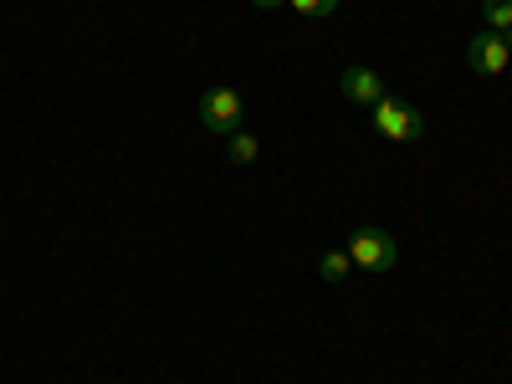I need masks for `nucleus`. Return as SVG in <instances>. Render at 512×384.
I'll use <instances>...</instances> for the list:
<instances>
[{
  "mask_svg": "<svg viewBox=\"0 0 512 384\" xmlns=\"http://www.w3.org/2000/svg\"><path fill=\"white\" fill-rule=\"evenodd\" d=\"M369 123H374V134L390 139V144H415V139L425 134V118H420L405 98H390V93L369 108Z\"/></svg>",
  "mask_w": 512,
  "mask_h": 384,
  "instance_id": "obj_1",
  "label": "nucleus"
},
{
  "mask_svg": "<svg viewBox=\"0 0 512 384\" xmlns=\"http://www.w3.org/2000/svg\"><path fill=\"white\" fill-rule=\"evenodd\" d=\"M349 256H354V272H390L395 262H400V246H395V236L390 231H379V226H359L354 236H349V246H344Z\"/></svg>",
  "mask_w": 512,
  "mask_h": 384,
  "instance_id": "obj_2",
  "label": "nucleus"
},
{
  "mask_svg": "<svg viewBox=\"0 0 512 384\" xmlns=\"http://www.w3.org/2000/svg\"><path fill=\"white\" fill-rule=\"evenodd\" d=\"M241 118H246V103H241L236 88H205V98H200V123H205V134L231 139L236 128H241Z\"/></svg>",
  "mask_w": 512,
  "mask_h": 384,
  "instance_id": "obj_3",
  "label": "nucleus"
},
{
  "mask_svg": "<svg viewBox=\"0 0 512 384\" xmlns=\"http://www.w3.org/2000/svg\"><path fill=\"white\" fill-rule=\"evenodd\" d=\"M466 62H472V72H482V77H502V72L512 67L507 36H497V31H477L472 41H466Z\"/></svg>",
  "mask_w": 512,
  "mask_h": 384,
  "instance_id": "obj_4",
  "label": "nucleus"
},
{
  "mask_svg": "<svg viewBox=\"0 0 512 384\" xmlns=\"http://www.w3.org/2000/svg\"><path fill=\"white\" fill-rule=\"evenodd\" d=\"M338 88H344V98L359 103V108H374V103L384 98V82H379L374 67H349L344 77H338Z\"/></svg>",
  "mask_w": 512,
  "mask_h": 384,
  "instance_id": "obj_5",
  "label": "nucleus"
},
{
  "mask_svg": "<svg viewBox=\"0 0 512 384\" xmlns=\"http://www.w3.org/2000/svg\"><path fill=\"white\" fill-rule=\"evenodd\" d=\"M354 272V256L349 251H323V262H318V277L323 282H344Z\"/></svg>",
  "mask_w": 512,
  "mask_h": 384,
  "instance_id": "obj_6",
  "label": "nucleus"
},
{
  "mask_svg": "<svg viewBox=\"0 0 512 384\" xmlns=\"http://www.w3.org/2000/svg\"><path fill=\"white\" fill-rule=\"evenodd\" d=\"M482 21H487V31L507 36L512 31V0H482Z\"/></svg>",
  "mask_w": 512,
  "mask_h": 384,
  "instance_id": "obj_7",
  "label": "nucleus"
},
{
  "mask_svg": "<svg viewBox=\"0 0 512 384\" xmlns=\"http://www.w3.org/2000/svg\"><path fill=\"white\" fill-rule=\"evenodd\" d=\"M256 154H262V144H256V134H246V128H236V134H231V164H251Z\"/></svg>",
  "mask_w": 512,
  "mask_h": 384,
  "instance_id": "obj_8",
  "label": "nucleus"
},
{
  "mask_svg": "<svg viewBox=\"0 0 512 384\" xmlns=\"http://www.w3.org/2000/svg\"><path fill=\"white\" fill-rule=\"evenodd\" d=\"M287 6H292L297 16H308V21H323V16L338 11V0H287Z\"/></svg>",
  "mask_w": 512,
  "mask_h": 384,
  "instance_id": "obj_9",
  "label": "nucleus"
},
{
  "mask_svg": "<svg viewBox=\"0 0 512 384\" xmlns=\"http://www.w3.org/2000/svg\"><path fill=\"white\" fill-rule=\"evenodd\" d=\"M256 11H277V6H287V0H251Z\"/></svg>",
  "mask_w": 512,
  "mask_h": 384,
  "instance_id": "obj_10",
  "label": "nucleus"
},
{
  "mask_svg": "<svg viewBox=\"0 0 512 384\" xmlns=\"http://www.w3.org/2000/svg\"><path fill=\"white\" fill-rule=\"evenodd\" d=\"M507 52H512V31H507Z\"/></svg>",
  "mask_w": 512,
  "mask_h": 384,
  "instance_id": "obj_11",
  "label": "nucleus"
}]
</instances>
